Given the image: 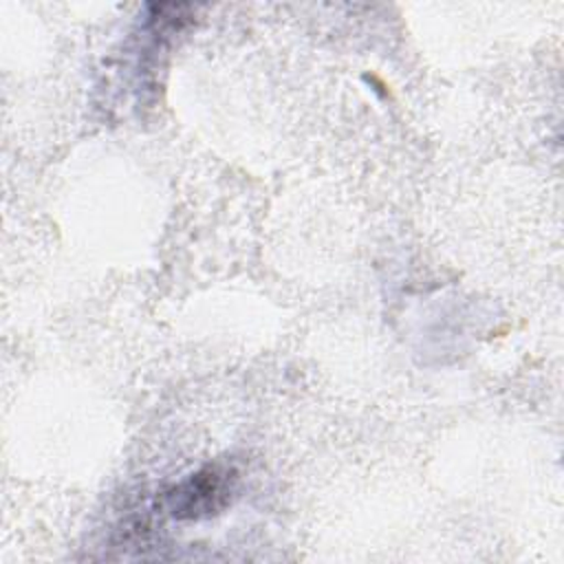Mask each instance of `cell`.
Wrapping results in <instances>:
<instances>
[{
	"label": "cell",
	"mask_w": 564,
	"mask_h": 564,
	"mask_svg": "<svg viewBox=\"0 0 564 564\" xmlns=\"http://www.w3.org/2000/svg\"><path fill=\"white\" fill-rule=\"evenodd\" d=\"M231 491L229 474L218 471L216 467H209L196 476H192L185 485H181L174 494V516H200V513H214L227 502V496Z\"/></svg>",
	"instance_id": "obj_1"
}]
</instances>
